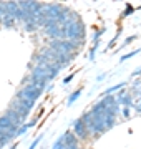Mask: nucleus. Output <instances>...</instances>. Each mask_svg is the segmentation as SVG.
I'll return each instance as SVG.
<instances>
[{"label": "nucleus", "instance_id": "f257e3e1", "mask_svg": "<svg viewBox=\"0 0 141 149\" xmlns=\"http://www.w3.org/2000/svg\"><path fill=\"white\" fill-rule=\"evenodd\" d=\"M42 93H43V90H40V88H37V86L25 85L22 90H18V93L15 95V98L22 103V104H25L28 109H32L33 104H35V101L42 96Z\"/></svg>", "mask_w": 141, "mask_h": 149}, {"label": "nucleus", "instance_id": "f03ea898", "mask_svg": "<svg viewBox=\"0 0 141 149\" xmlns=\"http://www.w3.org/2000/svg\"><path fill=\"white\" fill-rule=\"evenodd\" d=\"M85 25H83V22H75V23H71L66 27V40H71V42H83L85 40Z\"/></svg>", "mask_w": 141, "mask_h": 149}, {"label": "nucleus", "instance_id": "7ed1b4c3", "mask_svg": "<svg viewBox=\"0 0 141 149\" xmlns=\"http://www.w3.org/2000/svg\"><path fill=\"white\" fill-rule=\"evenodd\" d=\"M50 48H53L55 52H58L61 55H66V56H71L76 52L75 45L70 40H52L50 42Z\"/></svg>", "mask_w": 141, "mask_h": 149}, {"label": "nucleus", "instance_id": "20e7f679", "mask_svg": "<svg viewBox=\"0 0 141 149\" xmlns=\"http://www.w3.org/2000/svg\"><path fill=\"white\" fill-rule=\"evenodd\" d=\"M0 128L7 131V133L10 134L12 138H17V131H18V126H17L15 123L12 121L10 118H7L5 114L3 116H0Z\"/></svg>", "mask_w": 141, "mask_h": 149}, {"label": "nucleus", "instance_id": "39448f33", "mask_svg": "<svg viewBox=\"0 0 141 149\" xmlns=\"http://www.w3.org/2000/svg\"><path fill=\"white\" fill-rule=\"evenodd\" d=\"M5 5V13L7 15H12L15 20L22 22V10L18 7V2H3Z\"/></svg>", "mask_w": 141, "mask_h": 149}, {"label": "nucleus", "instance_id": "423d86ee", "mask_svg": "<svg viewBox=\"0 0 141 149\" xmlns=\"http://www.w3.org/2000/svg\"><path fill=\"white\" fill-rule=\"evenodd\" d=\"M30 76H33L35 80H40V81H52V78H50L48 71L43 68V66H38V65H35V66H32L30 68Z\"/></svg>", "mask_w": 141, "mask_h": 149}, {"label": "nucleus", "instance_id": "0eeeda50", "mask_svg": "<svg viewBox=\"0 0 141 149\" xmlns=\"http://www.w3.org/2000/svg\"><path fill=\"white\" fill-rule=\"evenodd\" d=\"M73 134H75L76 138H80V139H87L88 138V129L87 126H85V123H83L82 118H78V119H75L73 121Z\"/></svg>", "mask_w": 141, "mask_h": 149}, {"label": "nucleus", "instance_id": "6e6552de", "mask_svg": "<svg viewBox=\"0 0 141 149\" xmlns=\"http://www.w3.org/2000/svg\"><path fill=\"white\" fill-rule=\"evenodd\" d=\"M10 108H13V109H15V111L18 113V114H20V116H22L23 119H25V118H27L28 114H30V111H32V109H28V108L25 106V104H22V103L18 101L17 98H13V101H12V106H10Z\"/></svg>", "mask_w": 141, "mask_h": 149}, {"label": "nucleus", "instance_id": "1a4fd4ad", "mask_svg": "<svg viewBox=\"0 0 141 149\" xmlns=\"http://www.w3.org/2000/svg\"><path fill=\"white\" fill-rule=\"evenodd\" d=\"M3 114H5L7 118H10V119H12L13 123H15L18 128H20V126H23V118L20 116V114H18V113H17L15 109H13V108H8V109H7V111L3 113Z\"/></svg>", "mask_w": 141, "mask_h": 149}, {"label": "nucleus", "instance_id": "9d476101", "mask_svg": "<svg viewBox=\"0 0 141 149\" xmlns=\"http://www.w3.org/2000/svg\"><path fill=\"white\" fill-rule=\"evenodd\" d=\"M63 139H65V146H73V144H78V138L71 131H66L63 134Z\"/></svg>", "mask_w": 141, "mask_h": 149}, {"label": "nucleus", "instance_id": "9b49d317", "mask_svg": "<svg viewBox=\"0 0 141 149\" xmlns=\"http://www.w3.org/2000/svg\"><path fill=\"white\" fill-rule=\"evenodd\" d=\"M126 86V81H121V83H118V85H114V86H110L108 90H105L103 91V96H108L111 95V93H114V91H121L123 88Z\"/></svg>", "mask_w": 141, "mask_h": 149}, {"label": "nucleus", "instance_id": "f8f14e48", "mask_svg": "<svg viewBox=\"0 0 141 149\" xmlns=\"http://www.w3.org/2000/svg\"><path fill=\"white\" fill-rule=\"evenodd\" d=\"M130 93L131 95H141V78H138V80H135L131 83Z\"/></svg>", "mask_w": 141, "mask_h": 149}, {"label": "nucleus", "instance_id": "ddd939ff", "mask_svg": "<svg viewBox=\"0 0 141 149\" xmlns=\"http://www.w3.org/2000/svg\"><path fill=\"white\" fill-rule=\"evenodd\" d=\"M15 22L17 20L12 15H5V17H3V20H2V25H3L5 28H13V27H15Z\"/></svg>", "mask_w": 141, "mask_h": 149}, {"label": "nucleus", "instance_id": "4468645a", "mask_svg": "<svg viewBox=\"0 0 141 149\" xmlns=\"http://www.w3.org/2000/svg\"><path fill=\"white\" fill-rule=\"evenodd\" d=\"M80 95H82V88H78L76 91H73V93H71L70 98H68V101H66V104H68V106H71V104H73L78 98H80Z\"/></svg>", "mask_w": 141, "mask_h": 149}, {"label": "nucleus", "instance_id": "2eb2a0df", "mask_svg": "<svg viewBox=\"0 0 141 149\" xmlns=\"http://www.w3.org/2000/svg\"><path fill=\"white\" fill-rule=\"evenodd\" d=\"M131 96H133V104L131 106L138 113H141V95H131Z\"/></svg>", "mask_w": 141, "mask_h": 149}, {"label": "nucleus", "instance_id": "dca6fc26", "mask_svg": "<svg viewBox=\"0 0 141 149\" xmlns=\"http://www.w3.org/2000/svg\"><path fill=\"white\" fill-rule=\"evenodd\" d=\"M23 28H25V32H35L38 28V25H37V22H25Z\"/></svg>", "mask_w": 141, "mask_h": 149}, {"label": "nucleus", "instance_id": "f3484780", "mask_svg": "<svg viewBox=\"0 0 141 149\" xmlns=\"http://www.w3.org/2000/svg\"><path fill=\"white\" fill-rule=\"evenodd\" d=\"M105 32H106V28H100V30L95 32V35H93V45H95V43H100V37H101Z\"/></svg>", "mask_w": 141, "mask_h": 149}, {"label": "nucleus", "instance_id": "a211bd4d", "mask_svg": "<svg viewBox=\"0 0 141 149\" xmlns=\"http://www.w3.org/2000/svg\"><path fill=\"white\" fill-rule=\"evenodd\" d=\"M133 10H135V7H133V5H130V3H126V7H125V12L121 13V18H126L128 15H131V13H133Z\"/></svg>", "mask_w": 141, "mask_h": 149}, {"label": "nucleus", "instance_id": "6ab92c4d", "mask_svg": "<svg viewBox=\"0 0 141 149\" xmlns=\"http://www.w3.org/2000/svg\"><path fill=\"white\" fill-rule=\"evenodd\" d=\"M140 53V48H136V50H133V52H130V53H126V55H123L121 58H119V61H125V60H128V58H133L135 55H138Z\"/></svg>", "mask_w": 141, "mask_h": 149}, {"label": "nucleus", "instance_id": "aec40b11", "mask_svg": "<svg viewBox=\"0 0 141 149\" xmlns=\"http://www.w3.org/2000/svg\"><path fill=\"white\" fill-rule=\"evenodd\" d=\"M42 139H43V136H42V134H40V136H37V139H33L32 144H30V148H28V149H35V148L38 146V143L42 141Z\"/></svg>", "mask_w": 141, "mask_h": 149}, {"label": "nucleus", "instance_id": "412c9836", "mask_svg": "<svg viewBox=\"0 0 141 149\" xmlns=\"http://www.w3.org/2000/svg\"><path fill=\"white\" fill-rule=\"evenodd\" d=\"M27 131H28V124H23V126H20V128H18V131H17V136H23Z\"/></svg>", "mask_w": 141, "mask_h": 149}, {"label": "nucleus", "instance_id": "4be33fe9", "mask_svg": "<svg viewBox=\"0 0 141 149\" xmlns=\"http://www.w3.org/2000/svg\"><path fill=\"white\" fill-rule=\"evenodd\" d=\"M119 33H121V28H119L118 32H116V35H114V37H113V40H111V42H110L108 48H113V47H114V43L118 42V37H119Z\"/></svg>", "mask_w": 141, "mask_h": 149}, {"label": "nucleus", "instance_id": "5701e85b", "mask_svg": "<svg viewBox=\"0 0 141 149\" xmlns=\"http://www.w3.org/2000/svg\"><path fill=\"white\" fill-rule=\"evenodd\" d=\"M7 13H5V5L0 2V23H2V20H3V17H5Z\"/></svg>", "mask_w": 141, "mask_h": 149}, {"label": "nucleus", "instance_id": "b1692460", "mask_svg": "<svg viewBox=\"0 0 141 149\" xmlns=\"http://www.w3.org/2000/svg\"><path fill=\"white\" fill-rule=\"evenodd\" d=\"M133 40H136V35H131V37H128V38H126V40H125V42H123V45H121V47H119V48L126 47V45H128V43H131V42H133Z\"/></svg>", "mask_w": 141, "mask_h": 149}, {"label": "nucleus", "instance_id": "393cba45", "mask_svg": "<svg viewBox=\"0 0 141 149\" xmlns=\"http://www.w3.org/2000/svg\"><path fill=\"white\" fill-rule=\"evenodd\" d=\"M2 138H7V139H8V141H10V139H13V138H12V136H10V134L7 133V131H3V129L0 128V139H2Z\"/></svg>", "mask_w": 141, "mask_h": 149}, {"label": "nucleus", "instance_id": "a878e982", "mask_svg": "<svg viewBox=\"0 0 141 149\" xmlns=\"http://www.w3.org/2000/svg\"><path fill=\"white\" fill-rule=\"evenodd\" d=\"M73 76H75V73H71V74H68V76H66L65 80H63V85H68V83H70V81L73 80Z\"/></svg>", "mask_w": 141, "mask_h": 149}, {"label": "nucleus", "instance_id": "bb28decb", "mask_svg": "<svg viewBox=\"0 0 141 149\" xmlns=\"http://www.w3.org/2000/svg\"><path fill=\"white\" fill-rule=\"evenodd\" d=\"M121 111H123V116H125L126 119H128V118H130V108H123V109H121Z\"/></svg>", "mask_w": 141, "mask_h": 149}, {"label": "nucleus", "instance_id": "cd10ccee", "mask_svg": "<svg viewBox=\"0 0 141 149\" xmlns=\"http://www.w3.org/2000/svg\"><path fill=\"white\" fill-rule=\"evenodd\" d=\"M141 74V66L138 70H135V71H133V73H131V76H140Z\"/></svg>", "mask_w": 141, "mask_h": 149}, {"label": "nucleus", "instance_id": "c85d7f7f", "mask_svg": "<svg viewBox=\"0 0 141 149\" xmlns=\"http://www.w3.org/2000/svg\"><path fill=\"white\" fill-rule=\"evenodd\" d=\"M98 81H101V80H105V73L103 74H98V78H96Z\"/></svg>", "mask_w": 141, "mask_h": 149}, {"label": "nucleus", "instance_id": "c756f323", "mask_svg": "<svg viewBox=\"0 0 141 149\" xmlns=\"http://www.w3.org/2000/svg\"><path fill=\"white\" fill-rule=\"evenodd\" d=\"M15 148H17V144H13V146H10L8 149H15Z\"/></svg>", "mask_w": 141, "mask_h": 149}, {"label": "nucleus", "instance_id": "7c9ffc66", "mask_svg": "<svg viewBox=\"0 0 141 149\" xmlns=\"http://www.w3.org/2000/svg\"><path fill=\"white\" fill-rule=\"evenodd\" d=\"M138 8H140V10H141V5H140V7H138Z\"/></svg>", "mask_w": 141, "mask_h": 149}, {"label": "nucleus", "instance_id": "2f4dec72", "mask_svg": "<svg viewBox=\"0 0 141 149\" xmlns=\"http://www.w3.org/2000/svg\"><path fill=\"white\" fill-rule=\"evenodd\" d=\"M61 149H66V148H65V146H63V148H61Z\"/></svg>", "mask_w": 141, "mask_h": 149}]
</instances>
